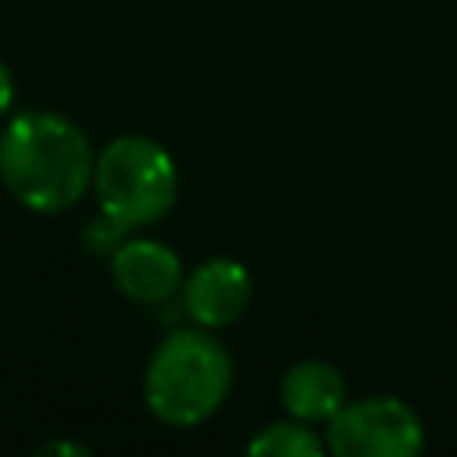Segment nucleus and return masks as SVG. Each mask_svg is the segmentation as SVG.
Segmentation results:
<instances>
[{
    "label": "nucleus",
    "instance_id": "obj_1",
    "mask_svg": "<svg viewBox=\"0 0 457 457\" xmlns=\"http://www.w3.org/2000/svg\"><path fill=\"white\" fill-rule=\"evenodd\" d=\"M93 164L86 132L57 111H21L0 129V182L36 214L75 207L93 186Z\"/></svg>",
    "mask_w": 457,
    "mask_h": 457
},
{
    "label": "nucleus",
    "instance_id": "obj_2",
    "mask_svg": "<svg viewBox=\"0 0 457 457\" xmlns=\"http://www.w3.org/2000/svg\"><path fill=\"white\" fill-rule=\"evenodd\" d=\"M232 386L228 350L204 328H175L154 350L143 396L146 407L168 425H200L207 421Z\"/></svg>",
    "mask_w": 457,
    "mask_h": 457
},
{
    "label": "nucleus",
    "instance_id": "obj_3",
    "mask_svg": "<svg viewBox=\"0 0 457 457\" xmlns=\"http://www.w3.org/2000/svg\"><path fill=\"white\" fill-rule=\"evenodd\" d=\"M93 189L100 214L125 232L161 221L179 193V171L171 154L146 136L111 139L93 164Z\"/></svg>",
    "mask_w": 457,
    "mask_h": 457
},
{
    "label": "nucleus",
    "instance_id": "obj_4",
    "mask_svg": "<svg viewBox=\"0 0 457 457\" xmlns=\"http://www.w3.org/2000/svg\"><path fill=\"white\" fill-rule=\"evenodd\" d=\"M421 443V418L396 396H364L328 418V450L336 457H414Z\"/></svg>",
    "mask_w": 457,
    "mask_h": 457
},
{
    "label": "nucleus",
    "instance_id": "obj_5",
    "mask_svg": "<svg viewBox=\"0 0 457 457\" xmlns=\"http://www.w3.org/2000/svg\"><path fill=\"white\" fill-rule=\"evenodd\" d=\"M114 286L136 303H164L182 289V261L179 253L146 236H125L111 253Z\"/></svg>",
    "mask_w": 457,
    "mask_h": 457
},
{
    "label": "nucleus",
    "instance_id": "obj_6",
    "mask_svg": "<svg viewBox=\"0 0 457 457\" xmlns=\"http://www.w3.org/2000/svg\"><path fill=\"white\" fill-rule=\"evenodd\" d=\"M250 289H253L250 271L239 261L211 257L182 282V307L196 325L221 328V325H232L246 311Z\"/></svg>",
    "mask_w": 457,
    "mask_h": 457
},
{
    "label": "nucleus",
    "instance_id": "obj_7",
    "mask_svg": "<svg viewBox=\"0 0 457 457\" xmlns=\"http://www.w3.org/2000/svg\"><path fill=\"white\" fill-rule=\"evenodd\" d=\"M343 403L346 386L328 361H296L282 378V407L296 421H328Z\"/></svg>",
    "mask_w": 457,
    "mask_h": 457
},
{
    "label": "nucleus",
    "instance_id": "obj_8",
    "mask_svg": "<svg viewBox=\"0 0 457 457\" xmlns=\"http://www.w3.org/2000/svg\"><path fill=\"white\" fill-rule=\"evenodd\" d=\"M246 450L261 457H318L321 439L314 436V428H307V421H275L261 436H253Z\"/></svg>",
    "mask_w": 457,
    "mask_h": 457
},
{
    "label": "nucleus",
    "instance_id": "obj_9",
    "mask_svg": "<svg viewBox=\"0 0 457 457\" xmlns=\"http://www.w3.org/2000/svg\"><path fill=\"white\" fill-rule=\"evenodd\" d=\"M125 236H129V232H125L121 225H114L107 214H100V218L89 221V228H86V246L96 250V253H114Z\"/></svg>",
    "mask_w": 457,
    "mask_h": 457
},
{
    "label": "nucleus",
    "instance_id": "obj_10",
    "mask_svg": "<svg viewBox=\"0 0 457 457\" xmlns=\"http://www.w3.org/2000/svg\"><path fill=\"white\" fill-rule=\"evenodd\" d=\"M11 104H14V75H11V68L0 61V114H7Z\"/></svg>",
    "mask_w": 457,
    "mask_h": 457
},
{
    "label": "nucleus",
    "instance_id": "obj_11",
    "mask_svg": "<svg viewBox=\"0 0 457 457\" xmlns=\"http://www.w3.org/2000/svg\"><path fill=\"white\" fill-rule=\"evenodd\" d=\"M54 450H61V453H86V446H71V443H50V446H43V453H54Z\"/></svg>",
    "mask_w": 457,
    "mask_h": 457
}]
</instances>
